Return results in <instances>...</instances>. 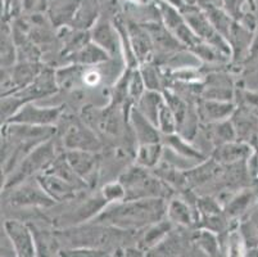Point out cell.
<instances>
[{
    "mask_svg": "<svg viewBox=\"0 0 258 257\" xmlns=\"http://www.w3.org/2000/svg\"><path fill=\"white\" fill-rule=\"evenodd\" d=\"M248 7L250 11H255V0H248Z\"/></svg>",
    "mask_w": 258,
    "mask_h": 257,
    "instance_id": "ab89813d",
    "label": "cell"
},
{
    "mask_svg": "<svg viewBox=\"0 0 258 257\" xmlns=\"http://www.w3.org/2000/svg\"><path fill=\"white\" fill-rule=\"evenodd\" d=\"M171 229H172V223L168 220L167 216L163 220L148 226L142 240H140V247H142L143 251L156 248L162 240H165V238L167 237Z\"/></svg>",
    "mask_w": 258,
    "mask_h": 257,
    "instance_id": "4316f807",
    "label": "cell"
},
{
    "mask_svg": "<svg viewBox=\"0 0 258 257\" xmlns=\"http://www.w3.org/2000/svg\"><path fill=\"white\" fill-rule=\"evenodd\" d=\"M39 183L41 184L43 189L49 194V197L55 202H66L70 199H74L76 197V188L72 187L71 184L63 180L55 174H51L49 171H44L40 175L36 176Z\"/></svg>",
    "mask_w": 258,
    "mask_h": 257,
    "instance_id": "4fadbf2b",
    "label": "cell"
},
{
    "mask_svg": "<svg viewBox=\"0 0 258 257\" xmlns=\"http://www.w3.org/2000/svg\"><path fill=\"white\" fill-rule=\"evenodd\" d=\"M100 192H102V194L104 195V198L107 199L108 204L114 203V202L123 201L126 198L125 188H123V185H122V183L119 180L105 184Z\"/></svg>",
    "mask_w": 258,
    "mask_h": 257,
    "instance_id": "e575fe53",
    "label": "cell"
},
{
    "mask_svg": "<svg viewBox=\"0 0 258 257\" xmlns=\"http://www.w3.org/2000/svg\"><path fill=\"white\" fill-rule=\"evenodd\" d=\"M45 171H49V173L58 175L59 178H62L63 180H66L67 183L71 184L72 187L76 188L77 190H80V192L89 187L88 183H86V181L72 169V166L69 164L67 159H66L64 153L57 156V159L54 160L53 164H51Z\"/></svg>",
    "mask_w": 258,
    "mask_h": 257,
    "instance_id": "603a6c76",
    "label": "cell"
},
{
    "mask_svg": "<svg viewBox=\"0 0 258 257\" xmlns=\"http://www.w3.org/2000/svg\"><path fill=\"white\" fill-rule=\"evenodd\" d=\"M167 215V199L165 198H143L123 199L109 203L103 209L94 223L112 226L118 230L147 229L163 220Z\"/></svg>",
    "mask_w": 258,
    "mask_h": 257,
    "instance_id": "6da1fadb",
    "label": "cell"
},
{
    "mask_svg": "<svg viewBox=\"0 0 258 257\" xmlns=\"http://www.w3.org/2000/svg\"><path fill=\"white\" fill-rule=\"evenodd\" d=\"M235 105L230 100L205 99L198 108V116L208 124L229 120L235 112Z\"/></svg>",
    "mask_w": 258,
    "mask_h": 257,
    "instance_id": "ac0fdd59",
    "label": "cell"
},
{
    "mask_svg": "<svg viewBox=\"0 0 258 257\" xmlns=\"http://www.w3.org/2000/svg\"><path fill=\"white\" fill-rule=\"evenodd\" d=\"M66 159L71 165L72 169L79 174L84 180L90 184L94 180L98 171V160L97 156L90 150L81 149H67L64 152Z\"/></svg>",
    "mask_w": 258,
    "mask_h": 257,
    "instance_id": "5bb4252c",
    "label": "cell"
},
{
    "mask_svg": "<svg viewBox=\"0 0 258 257\" xmlns=\"http://www.w3.org/2000/svg\"><path fill=\"white\" fill-rule=\"evenodd\" d=\"M99 0H81L76 16L70 27L83 31H90L99 20Z\"/></svg>",
    "mask_w": 258,
    "mask_h": 257,
    "instance_id": "7402d4cb",
    "label": "cell"
},
{
    "mask_svg": "<svg viewBox=\"0 0 258 257\" xmlns=\"http://www.w3.org/2000/svg\"><path fill=\"white\" fill-rule=\"evenodd\" d=\"M55 159H57V152H55L54 140L51 138L30 150L23 157L22 161L16 166V169L6 176L4 190L12 189L22 181L32 179V176L36 178L37 175L44 173Z\"/></svg>",
    "mask_w": 258,
    "mask_h": 257,
    "instance_id": "3957f363",
    "label": "cell"
},
{
    "mask_svg": "<svg viewBox=\"0 0 258 257\" xmlns=\"http://www.w3.org/2000/svg\"><path fill=\"white\" fill-rule=\"evenodd\" d=\"M167 219L172 224L190 228L199 221L198 207H191L186 199H171L167 203Z\"/></svg>",
    "mask_w": 258,
    "mask_h": 257,
    "instance_id": "d6986e66",
    "label": "cell"
},
{
    "mask_svg": "<svg viewBox=\"0 0 258 257\" xmlns=\"http://www.w3.org/2000/svg\"><path fill=\"white\" fill-rule=\"evenodd\" d=\"M163 156V143H144L137 150V165L147 169H154Z\"/></svg>",
    "mask_w": 258,
    "mask_h": 257,
    "instance_id": "f1b7e54d",
    "label": "cell"
},
{
    "mask_svg": "<svg viewBox=\"0 0 258 257\" xmlns=\"http://www.w3.org/2000/svg\"><path fill=\"white\" fill-rule=\"evenodd\" d=\"M165 103V95L161 91L145 90L142 98L138 100L137 105H134L145 117L151 120L157 125L158 121V112L161 106ZM158 127V126H157Z\"/></svg>",
    "mask_w": 258,
    "mask_h": 257,
    "instance_id": "83f0119b",
    "label": "cell"
},
{
    "mask_svg": "<svg viewBox=\"0 0 258 257\" xmlns=\"http://www.w3.org/2000/svg\"><path fill=\"white\" fill-rule=\"evenodd\" d=\"M16 62V45L15 37L12 34V28L7 25L4 20V25L2 27V68H11Z\"/></svg>",
    "mask_w": 258,
    "mask_h": 257,
    "instance_id": "4dcf8cb0",
    "label": "cell"
},
{
    "mask_svg": "<svg viewBox=\"0 0 258 257\" xmlns=\"http://www.w3.org/2000/svg\"><path fill=\"white\" fill-rule=\"evenodd\" d=\"M63 145L67 149H81L90 150V152H97L102 147L95 134L79 125H74L66 131L63 136Z\"/></svg>",
    "mask_w": 258,
    "mask_h": 257,
    "instance_id": "2e32d148",
    "label": "cell"
},
{
    "mask_svg": "<svg viewBox=\"0 0 258 257\" xmlns=\"http://www.w3.org/2000/svg\"><path fill=\"white\" fill-rule=\"evenodd\" d=\"M179 9L186 20L187 25L191 27V30L196 32V35L202 41L208 42L231 58V48H230L229 42L216 30L210 18L207 17L206 12L201 7L184 3Z\"/></svg>",
    "mask_w": 258,
    "mask_h": 257,
    "instance_id": "277c9868",
    "label": "cell"
},
{
    "mask_svg": "<svg viewBox=\"0 0 258 257\" xmlns=\"http://www.w3.org/2000/svg\"><path fill=\"white\" fill-rule=\"evenodd\" d=\"M236 94L239 96V107L245 108V110L249 111V112H252L253 115L258 117V93L240 90Z\"/></svg>",
    "mask_w": 258,
    "mask_h": 257,
    "instance_id": "8d00e7d4",
    "label": "cell"
},
{
    "mask_svg": "<svg viewBox=\"0 0 258 257\" xmlns=\"http://www.w3.org/2000/svg\"><path fill=\"white\" fill-rule=\"evenodd\" d=\"M9 201L13 206L44 207V209H48L57 203L43 189L37 178H35L34 180L29 179L13 187V190L9 195Z\"/></svg>",
    "mask_w": 258,
    "mask_h": 257,
    "instance_id": "8992f818",
    "label": "cell"
},
{
    "mask_svg": "<svg viewBox=\"0 0 258 257\" xmlns=\"http://www.w3.org/2000/svg\"><path fill=\"white\" fill-rule=\"evenodd\" d=\"M126 192L125 199H143V198H165L172 194V187L162 180L152 169L140 165L128 167L118 179Z\"/></svg>",
    "mask_w": 258,
    "mask_h": 257,
    "instance_id": "7a4b0ae2",
    "label": "cell"
},
{
    "mask_svg": "<svg viewBox=\"0 0 258 257\" xmlns=\"http://www.w3.org/2000/svg\"><path fill=\"white\" fill-rule=\"evenodd\" d=\"M157 8L159 11V17L163 25L173 34V36L181 42L186 48H193L202 40L196 35L187 25L186 20L175 4L170 3L168 0H154Z\"/></svg>",
    "mask_w": 258,
    "mask_h": 257,
    "instance_id": "5b68a950",
    "label": "cell"
},
{
    "mask_svg": "<svg viewBox=\"0 0 258 257\" xmlns=\"http://www.w3.org/2000/svg\"><path fill=\"white\" fill-rule=\"evenodd\" d=\"M163 145L172 150L175 155L181 156L185 160H196V161H205V156L202 155L198 149L190 144V140L185 139L184 136L177 133L163 135Z\"/></svg>",
    "mask_w": 258,
    "mask_h": 257,
    "instance_id": "d4e9b609",
    "label": "cell"
},
{
    "mask_svg": "<svg viewBox=\"0 0 258 257\" xmlns=\"http://www.w3.org/2000/svg\"><path fill=\"white\" fill-rule=\"evenodd\" d=\"M58 89H59V85H58L54 71L43 70L31 84L12 93V95H15L22 105H25L27 102H34L36 99L53 95L54 93H57Z\"/></svg>",
    "mask_w": 258,
    "mask_h": 257,
    "instance_id": "30bf717a",
    "label": "cell"
},
{
    "mask_svg": "<svg viewBox=\"0 0 258 257\" xmlns=\"http://www.w3.org/2000/svg\"><path fill=\"white\" fill-rule=\"evenodd\" d=\"M3 226L4 234L11 240L17 256H37L34 234H32V229L29 223H22L20 220H7Z\"/></svg>",
    "mask_w": 258,
    "mask_h": 257,
    "instance_id": "ba28073f",
    "label": "cell"
},
{
    "mask_svg": "<svg viewBox=\"0 0 258 257\" xmlns=\"http://www.w3.org/2000/svg\"><path fill=\"white\" fill-rule=\"evenodd\" d=\"M62 108L60 107H39L34 102H27L20 110L9 117L6 122L35 125V126H54L58 121Z\"/></svg>",
    "mask_w": 258,
    "mask_h": 257,
    "instance_id": "52a82bcc",
    "label": "cell"
},
{
    "mask_svg": "<svg viewBox=\"0 0 258 257\" xmlns=\"http://www.w3.org/2000/svg\"><path fill=\"white\" fill-rule=\"evenodd\" d=\"M249 214H250V218H252L253 221H254L255 229H257V234H258V207L255 210H253L252 212H249Z\"/></svg>",
    "mask_w": 258,
    "mask_h": 257,
    "instance_id": "f35d334b",
    "label": "cell"
},
{
    "mask_svg": "<svg viewBox=\"0 0 258 257\" xmlns=\"http://www.w3.org/2000/svg\"><path fill=\"white\" fill-rule=\"evenodd\" d=\"M127 22L128 35H130L131 48L137 57L139 66L143 63L151 62L153 54L154 42L151 34L143 23H137L135 21H126Z\"/></svg>",
    "mask_w": 258,
    "mask_h": 257,
    "instance_id": "8fae6325",
    "label": "cell"
},
{
    "mask_svg": "<svg viewBox=\"0 0 258 257\" xmlns=\"http://www.w3.org/2000/svg\"><path fill=\"white\" fill-rule=\"evenodd\" d=\"M80 4L81 0H49L46 12L51 25L57 28L71 26Z\"/></svg>",
    "mask_w": 258,
    "mask_h": 257,
    "instance_id": "e0dca14e",
    "label": "cell"
},
{
    "mask_svg": "<svg viewBox=\"0 0 258 257\" xmlns=\"http://www.w3.org/2000/svg\"><path fill=\"white\" fill-rule=\"evenodd\" d=\"M159 131L162 135H170V134L177 133V120L172 108L166 102L161 106L158 112V121H157Z\"/></svg>",
    "mask_w": 258,
    "mask_h": 257,
    "instance_id": "1f68e13d",
    "label": "cell"
},
{
    "mask_svg": "<svg viewBox=\"0 0 258 257\" xmlns=\"http://www.w3.org/2000/svg\"><path fill=\"white\" fill-rule=\"evenodd\" d=\"M99 2H102V0H99Z\"/></svg>",
    "mask_w": 258,
    "mask_h": 257,
    "instance_id": "b9f144b4",
    "label": "cell"
},
{
    "mask_svg": "<svg viewBox=\"0 0 258 257\" xmlns=\"http://www.w3.org/2000/svg\"><path fill=\"white\" fill-rule=\"evenodd\" d=\"M108 251L104 249L95 248V247H76V248L62 249L59 252L60 256H71V257H98V256H108Z\"/></svg>",
    "mask_w": 258,
    "mask_h": 257,
    "instance_id": "d590c367",
    "label": "cell"
},
{
    "mask_svg": "<svg viewBox=\"0 0 258 257\" xmlns=\"http://www.w3.org/2000/svg\"><path fill=\"white\" fill-rule=\"evenodd\" d=\"M128 120H130L131 129L134 135L137 138L139 144L144 143H158L161 141V131L154 122L145 117L135 106L130 108L128 112Z\"/></svg>",
    "mask_w": 258,
    "mask_h": 257,
    "instance_id": "7c38bea8",
    "label": "cell"
},
{
    "mask_svg": "<svg viewBox=\"0 0 258 257\" xmlns=\"http://www.w3.org/2000/svg\"><path fill=\"white\" fill-rule=\"evenodd\" d=\"M30 226H31L32 229V234H34L37 256H54V254H59L60 248L57 234H54V233L49 232L46 229H43L41 226L32 225V224H30Z\"/></svg>",
    "mask_w": 258,
    "mask_h": 257,
    "instance_id": "cb8c5ba5",
    "label": "cell"
},
{
    "mask_svg": "<svg viewBox=\"0 0 258 257\" xmlns=\"http://www.w3.org/2000/svg\"><path fill=\"white\" fill-rule=\"evenodd\" d=\"M22 3L26 11H31V9H34V7L36 6L37 0H22Z\"/></svg>",
    "mask_w": 258,
    "mask_h": 257,
    "instance_id": "74e56055",
    "label": "cell"
},
{
    "mask_svg": "<svg viewBox=\"0 0 258 257\" xmlns=\"http://www.w3.org/2000/svg\"><path fill=\"white\" fill-rule=\"evenodd\" d=\"M254 202H258V184L255 188H244L233 198H230L229 202L225 204L224 211L229 220L243 218L247 215L248 209H250Z\"/></svg>",
    "mask_w": 258,
    "mask_h": 257,
    "instance_id": "ffe728a7",
    "label": "cell"
},
{
    "mask_svg": "<svg viewBox=\"0 0 258 257\" xmlns=\"http://www.w3.org/2000/svg\"><path fill=\"white\" fill-rule=\"evenodd\" d=\"M90 39L98 46L107 52L111 58H118L122 53V41L113 21L99 17L97 23L90 28Z\"/></svg>",
    "mask_w": 258,
    "mask_h": 257,
    "instance_id": "9c48e42d",
    "label": "cell"
},
{
    "mask_svg": "<svg viewBox=\"0 0 258 257\" xmlns=\"http://www.w3.org/2000/svg\"><path fill=\"white\" fill-rule=\"evenodd\" d=\"M111 57L108 56L107 52L103 50L95 42L88 41L81 49L75 53L70 54V60L72 65L80 66H98L109 61Z\"/></svg>",
    "mask_w": 258,
    "mask_h": 257,
    "instance_id": "44dd1931",
    "label": "cell"
},
{
    "mask_svg": "<svg viewBox=\"0 0 258 257\" xmlns=\"http://www.w3.org/2000/svg\"><path fill=\"white\" fill-rule=\"evenodd\" d=\"M255 181H257V184H258V179H257V180H255Z\"/></svg>",
    "mask_w": 258,
    "mask_h": 257,
    "instance_id": "60d3db41",
    "label": "cell"
},
{
    "mask_svg": "<svg viewBox=\"0 0 258 257\" xmlns=\"http://www.w3.org/2000/svg\"><path fill=\"white\" fill-rule=\"evenodd\" d=\"M43 70L44 68L40 67L35 61H23V62L13 66L12 71H9V74H11L12 81L15 84L16 91L31 84Z\"/></svg>",
    "mask_w": 258,
    "mask_h": 257,
    "instance_id": "484cf974",
    "label": "cell"
},
{
    "mask_svg": "<svg viewBox=\"0 0 258 257\" xmlns=\"http://www.w3.org/2000/svg\"><path fill=\"white\" fill-rule=\"evenodd\" d=\"M252 153L253 147L249 143L243 140H233L217 145L213 153V159L219 164L236 165L239 162L247 161Z\"/></svg>",
    "mask_w": 258,
    "mask_h": 257,
    "instance_id": "9a60e30c",
    "label": "cell"
},
{
    "mask_svg": "<svg viewBox=\"0 0 258 257\" xmlns=\"http://www.w3.org/2000/svg\"><path fill=\"white\" fill-rule=\"evenodd\" d=\"M139 67H140L139 70L140 72H142L143 79H144L145 86H147V90L161 91L162 81L156 66L152 65L151 62H148V63H143V65L139 66Z\"/></svg>",
    "mask_w": 258,
    "mask_h": 257,
    "instance_id": "836d02e7",
    "label": "cell"
},
{
    "mask_svg": "<svg viewBox=\"0 0 258 257\" xmlns=\"http://www.w3.org/2000/svg\"><path fill=\"white\" fill-rule=\"evenodd\" d=\"M194 243L198 244L199 248L208 256H219L221 249V242H220L217 234L207 229H199L197 230L196 235L193 239Z\"/></svg>",
    "mask_w": 258,
    "mask_h": 257,
    "instance_id": "f546056e",
    "label": "cell"
},
{
    "mask_svg": "<svg viewBox=\"0 0 258 257\" xmlns=\"http://www.w3.org/2000/svg\"><path fill=\"white\" fill-rule=\"evenodd\" d=\"M147 90L144 79L142 76L139 67L130 68V76H128V99L134 105H137L138 100L143 96Z\"/></svg>",
    "mask_w": 258,
    "mask_h": 257,
    "instance_id": "d6a6232c",
    "label": "cell"
}]
</instances>
